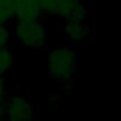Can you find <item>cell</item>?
<instances>
[{
	"mask_svg": "<svg viewBox=\"0 0 121 121\" xmlns=\"http://www.w3.org/2000/svg\"><path fill=\"white\" fill-rule=\"evenodd\" d=\"M78 56L74 47L54 46L47 53V71L50 78L60 84H70L74 80Z\"/></svg>",
	"mask_w": 121,
	"mask_h": 121,
	"instance_id": "6da1fadb",
	"label": "cell"
},
{
	"mask_svg": "<svg viewBox=\"0 0 121 121\" xmlns=\"http://www.w3.org/2000/svg\"><path fill=\"white\" fill-rule=\"evenodd\" d=\"M12 39L30 50H41L48 46L50 33L47 24L41 20H16L10 29Z\"/></svg>",
	"mask_w": 121,
	"mask_h": 121,
	"instance_id": "7a4b0ae2",
	"label": "cell"
},
{
	"mask_svg": "<svg viewBox=\"0 0 121 121\" xmlns=\"http://www.w3.org/2000/svg\"><path fill=\"white\" fill-rule=\"evenodd\" d=\"M16 3V20H41L44 13L37 0H14Z\"/></svg>",
	"mask_w": 121,
	"mask_h": 121,
	"instance_id": "5b68a950",
	"label": "cell"
},
{
	"mask_svg": "<svg viewBox=\"0 0 121 121\" xmlns=\"http://www.w3.org/2000/svg\"><path fill=\"white\" fill-rule=\"evenodd\" d=\"M12 41V31L7 24L0 23V47H9Z\"/></svg>",
	"mask_w": 121,
	"mask_h": 121,
	"instance_id": "ba28073f",
	"label": "cell"
},
{
	"mask_svg": "<svg viewBox=\"0 0 121 121\" xmlns=\"http://www.w3.org/2000/svg\"><path fill=\"white\" fill-rule=\"evenodd\" d=\"M61 33H63L67 44L71 47L84 44L91 36V31H90L86 20H64Z\"/></svg>",
	"mask_w": 121,
	"mask_h": 121,
	"instance_id": "277c9868",
	"label": "cell"
},
{
	"mask_svg": "<svg viewBox=\"0 0 121 121\" xmlns=\"http://www.w3.org/2000/svg\"><path fill=\"white\" fill-rule=\"evenodd\" d=\"M14 63V56L9 47H0V76L10 73Z\"/></svg>",
	"mask_w": 121,
	"mask_h": 121,
	"instance_id": "52a82bcc",
	"label": "cell"
},
{
	"mask_svg": "<svg viewBox=\"0 0 121 121\" xmlns=\"http://www.w3.org/2000/svg\"><path fill=\"white\" fill-rule=\"evenodd\" d=\"M7 83H6V78L4 76H0V104H2L7 95Z\"/></svg>",
	"mask_w": 121,
	"mask_h": 121,
	"instance_id": "9c48e42d",
	"label": "cell"
},
{
	"mask_svg": "<svg viewBox=\"0 0 121 121\" xmlns=\"http://www.w3.org/2000/svg\"><path fill=\"white\" fill-rule=\"evenodd\" d=\"M3 121H36L37 108L27 94L20 90L7 93L2 103Z\"/></svg>",
	"mask_w": 121,
	"mask_h": 121,
	"instance_id": "3957f363",
	"label": "cell"
},
{
	"mask_svg": "<svg viewBox=\"0 0 121 121\" xmlns=\"http://www.w3.org/2000/svg\"><path fill=\"white\" fill-rule=\"evenodd\" d=\"M14 22H16L14 0H0V23L10 26Z\"/></svg>",
	"mask_w": 121,
	"mask_h": 121,
	"instance_id": "8992f818",
	"label": "cell"
},
{
	"mask_svg": "<svg viewBox=\"0 0 121 121\" xmlns=\"http://www.w3.org/2000/svg\"><path fill=\"white\" fill-rule=\"evenodd\" d=\"M0 121H3V110H2V104H0Z\"/></svg>",
	"mask_w": 121,
	"mask_h": 121,
	"instance_id": "30bf717a",
	"label": "cell"
}]
</instances>
